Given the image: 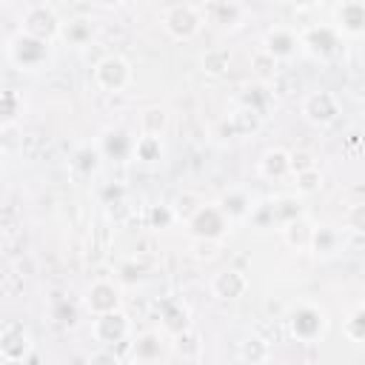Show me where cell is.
<instances>
[{"label":"cell","instance_id":"6da1fadb","mask_svg":"<svg viewBox=\"0 0 365 365\" xmlns=\"http://www.w3.org/2000/svg\"><path fill=\"white\" fill-rule=\"evenodd\" d=\"M6 60L11 68H17L23 74H34V71H43L51 66L54 46L40 37H31L26 31H14L11 37H6Z\"/></svg>","mask_w":365,"mask_h":365},{"label":"cell","instance_id":"7a4b0ae2","mask_svg":"<svg viewBox=\"0 0 365 365\" xmlns=\"http://www.w3.org/2000/svg\"><path fill=\"white\" fill-rule=\"evenodd\" d=\"M285 331L297 342H305V345L319 342L328 331V314H325L322 305L299 299L285 311Z\"/></svg>","mask_w":365,"mask_h":365},{"label":"cell","instance_id":"3957f363","mask_svg":"<svg viewBox=\"0 0 365 365\" xmlns=\"http://www.w3.org/2000/svg\"><path fill=\"white\" fill-rule=\"evenodd\" d=\"M302 51L319 63H336L345 57V37L331 23H311L299 31Z\"/></svg>","mask_w":365,"mask_h":365},{"label":"cell","instance_id":"277c9868","mask_svg":"<svg viewBox=\"0 0 365 365\" xmlns=\"http://www.w3.org/2000/svg\"><path fill=\"white\" fill-rule=\"evenodd\" d=\"M231 231V220L220 211L217 202H205L197 205L188 217H185V234L191 240H205V242H222Z\"/></svg>","mask_w":365,"mask_h":365},{"label":"cell","instance_id":"5b68a950","mask_svg":"<svg viewBox=\"0 0 365 365\" xmlns=\"http://www.w3.org/2000/svg\"><path fill=\"white\" fill-rule=\"evenodd\" d=\"M63 17L60 11L51 6V3H26L23 11H20V31L31 34V37H40L46 43H54L60 40V31H63Z\"/></svg>","mask_w":365,"mask_h":365},{"label":"cell","instance_id":"8992f818","mask_svg":"<svg viewBox=\"0 0 365 365\" xmlns=\"http://www.w3.org/2000/svg\"><path fill=\"white\" fill-rule=\"evenodd\" d=\"M160 26H163V31H165L171 40L185 43V40H194V37L202 31L205 20H202L200 6H194V3H171V6L163 9Z\"/></svg>","mask_w":365,"mask_h":365},{"label":"cell","instance_id":"52a82bcc","mask_svg":"<svg viewBox=\"0 0 365 365\" xmlns=\"http://www.w3.org/2000/svg\"><path fill=\"white\" fill-rule=\"evenodd\" d=\"M299 114H302V120H305L308 125H314V128H328V125H334V123L339 120L342 103H339V97H336L334 91L317 88V91H308V94L302 97Z\"/></svg>","mask_w":365,"mask_h":365},{"label":"cell","instance_id":"ba28073f","mask_svg":"<svg viewBox=\"0 0 365 365\" xmlns=\"http://www.w3.org/2000/svg\"><path fill=\"white\" fill-rule=\"evenodd\" d=\"M91 74H94V86H97L100 91H106V94H120V91H125V88L131 86V77H134L131 63H128L123 54H117V51L100 57V60L94 63V71H91Z\"/></svg>","mask_w":365,"mask_h":365},{"label":"cell","instance_id":"9c48e42d","mask_svg":"<svg viewBox=\"0 0 365 365\" xmlns=\"http://www.w3.org/2000/svg\"><path fill=\"white\" fill-rule=\"evenodd\" d=\"M31 348H34V336L23 319H6L0 325V359L3 362L17 365L29 359Z\"/></svg>","mask_w":365,"mask_h":365},{"label":"cell","instance_id":"30bf717a","mask_svg":"<svg viewBox=\"0 0 365 365\" xmlns=\"http://www.w3.org/2000/svg\"><path fill=\"white\" fill-rule=\"evenodd\" d=\"M97 148L103 154L106 163H114V165H125L134 160V143L137 137L123 128V125H106L100 134H97Z\"/></svg>","mask_w":365,"mask_h":365},{"label":"cell","instance_id":"8fae6325","mask_svg":"<svg viewBox=\"0 0 365 365\" xmlns=\"http://www.w3.org/2000/svg\"><path fill=\"white\" fill-rule=\"evenodd\" d=\"M83 308L91 314V317H103V314H111V311H120L123 308V294H120V285L114 279H106V277H97L86 285L83 291Z\"/></svg>","mask_w":365,"mask_h":365},{"label":"cell","instance_id":"7c38bea8","mask_svg":"<svg viewBox=\"0 0 365 365\" xmlns=\"http://www.w3.org/2000/svg\"><path fill=\"white\" fill-rule=\"evenodd\" d=\"M91 336L103 345V348H117V345H131V319L128 314L120 308V311H111V314H103V317H94L91 319Z\"/></svg>","mask_w":365,"mask_h":365},{"label":"cell","instance_id":"4fadbf2b","mask_svg":"<svg viewBox=\"0 0 365 365\" xmlns=\"http://www.w3.org/2000/svg\"><path fill=\"white\" fill-rule=\"evenodd\" d=\"M262 117L248 111V108H240L234 106L217 125H214V137L220 140H245V137H254L259 128H262Z\"/></svg>","mask_w":365,"mask_h":365},{"label":"cell","instance_id":"5bb4252c","mask_svg":"<svg viewBox=\"0 0 365 365\" xmlns=\"http://www.w3.org/2000/svg\"><path fill=\"white\" fill-rule=\"evenodd\" d=\"M259 48L271 57V60H294L299 51H302V43H299V31H294L291 26H271L262 40H259Z\"/></svg>","mask_w":365,"mask_h":365},{"label":"cell","instance_id":"9a60e30c","mask_svg":"<svg viewBox=\"0 0 365 365\" xmlns=\"http://www.w3.org/2000/svg\"><path fill=\"white\" fill-rule=\"evenodd\" d=\"M200 11H202L205 23H211L222 31H231L245 20L248 6L240 0H205V3H200Z\"/></svg>","mask_w":365,"mask_h":365},{"label":"cell","instance_id":"2e32d148","mask_svg":"<svg viewBox=\"0 0 365 365\" xmlns=\"http://www.w3.org/2000/svg\"><path fill=\"white\" fill-rule=\"evenodd\" d=\"M331 26L342 37H362L365 34V0H339L331 9Z\"/></svg>","mask_w":365,"mask_h":365},{"label":"cell","instance_id":"e0dca14e","mask_svg":"<svg viewBox=\"0 0 365 365\" xmlns=\"http://www.w3.org/2000/svg\"><path fill=\"white\" fill-rule=\"evenodd\" d=\"M234 106L248 108V111L259 114L262 120H268V117H271V111L277 108V100H274V91H271V86H268V83L254 80V83H245V86L237 91Z\"/></svg>","mask_w":365,"mask_h":365},{"label":"cell","instance_id":"ac0fdd59","mask_svg":"<svg viewBox=\"0 0 365 365\" xmlns=\"http://www.w3.org/2000/svg\"><path fill=\"white\" fill-rule=\"evenodd\" d=\"M251 291V279L245 271L240 268H222L211 277V294L222 302H234V299H242L245 294Z\"/></svg>","mask_w":365,"mask_h":365},{"label":"cell","instance_id":"d6986e66","mask_svg":"<svg viewBox=\"0 0 365 365\" xmlns=\"http://www.w3.org/2000/svg\"><path fill=\"white\" fill-rule=\"evenodd\" d=\"M163 354H165L163 331H143L128 345V356H131L134 365H154V362L163 359Z\"/></svg>","mask_w":365,"mask_h":365},{"label":"cell","instance_id":"ffe728a7","mask_svg":"<svg viewBox=\"0 0 365 365\" xmlns=\"http://www.w3.org/2000/svg\"><path fill=\"white\" fill-rule=\"evenodd\" d=\"M160 331L168 334L171 339L180 336V334H188L194 331V322H191V311L182 299H165L160 305Z\"/></svg>","mask_w":365,"mask_h":365},{"label":"cell","instance_id":"44dd1931","mask_svg":"<svg viewBox=\"0 0 365 365\" xmlns=\"http://www.w3.org/2000/svg\"><path fill=\"white\" fill-rule=\"evenodd\" d=\"M257 171H259V177L268 180V182H279V180H285V177H294L291 151H285V148H279V145L262 151L259 160H257Z\"/></svg>","mask_w":365,"mask_h":365},{"label":"cell","instance_id":"7402d4cb","mask_svg":"<svg viewBox=\"0 0 365 365\" xmlns=\"http://www.w3.org/2000/svg\"><path fill=\"white\" fill-rule=\"evenodd\" d=\"M97 40V23L86 14H77V17H68L63 23V31H60V43L68 46V48H86Z\"/></svg>","mask_w":365,"mask_h":365},{"label":"cell","instance_id":"603a6c76","mask_svg":"<svg viewBox=\"0 0 365 365\" xmlns=\"http://www.w3.org/2000/svg\"><path fill=\"white\" fill-rule=\"evenodd\" d=\"M254 202H257V200H254L245 188H228V191H222L220 200H217L220 211H222L231 222H245L248 214H251V208H254Z\"/></svg>","mask_w":365,"mask_h":365},{"label":"cell","instance_id":"cb8c5ba5","mask_svg":"<svg viewBox=\"0 0 365 365\" xmlns=\"http://www.w3.org/2000/svg\"><path fill=\"white\" fill-rule=\"evenodd\" d=\"M308 251H311L317 259H331V257H336V254L342 251V234H339V228H334V225H314Z\"/></svg>","mask_w":365,"mask_h":365},{"label":"cell","instance_id":"d4e9b609","mask_svg":"<svg viewBox=\"0 0 365 365\" xmlns=\"http://www.w3.org/2000/svg\"><path fill=\"white\" fill-rule=\"evenodd\" d=\"M71 171L77 174V177H83V180H88V177H94L100 168H103V154H100V148H97V143H83V145H77L74 148V154H71Z\"/></svg>","mask_w":365,"mask_h":365},{"label":"cell","instance_id":"484cf974","mask_svg":"<svg viewBox=\"0 0 365 365\" xmlns=\"http://www.w3.org/2000/svg\"><path fill=\"white\" fill-rule=\"evenodd\" d=\"M271 200H274V222H277L279 231L305 217V205H302L299 194H279V197H271Z\"/></svg>","mask_w":365,"mask_h":365},{"label":"cell","instance_id":"4316f807","mask_svg":"<svg viewBox=\"0 0 365 365\" xmlns=\"http://www.w3.org/2000/svg\"><path fill=\"white\" fill-rule=\"evenodd\" d=\"M237 356L245 365H262L271 359V342L262 334H248L242 336V342L237 345Z\"/></svg>","mask_w":365,"mask_h":365},{"label":"cell","instance_id":"83f0119b","mask_svg":"<svg viewBox=\"0 0 365 365\" xmlns=\"http://www.w3.org/2000/svg\"><path fill=\"white\" fill-rule=\"evenodd\" d=\"M26 114V97L17 88H3L0 91V125H17Z\"/></svg>","mask_w":365,"mask_h":365},{"label":"cell","instance_id":"f1b7e54d","mask_svg":"<svg viewBox=\"0 0 365 365\" xmlns=\"http://www.w3.org/2000/svg\"><path fill=\"white\" fill-rule=\"evenodd\" d=\"M137 123H140V134L148 137H163L168 131V111L163 106H145L137 111Z\"/></svg>","mask_w":365,"mask_h":365},{"label":"cell","instance_id":"f546056e","mask_svg":"<svg viewBox=\"0 0 365 365\" xmlns=\"http://www.w3.org/2000/svg\"><path fill=\"white\" fill-rule=\"evenodd\" d=\"M200 68H202V74H208V77H222V74H228V68H231V51H228L225 46H211V48H205L202 57H200Z\"/></svg>","mask_w":365,"mask_h":365},{"label":"cell","instance_id":"4dcf8cb0","mask_svg":"<svg viewBox=\"0 0 365 365\" xmlns=\"http://www.w3.org/2000/svg\"><path fill=\"white\" fill-rule=\"evenodd\" d=\"M177 220H180V214L171 202H151L145 208V225L151 231H168L177 225Z\"/></svg>","mask_w":365,"mask_h":365},{"label":"cell","instance_id":"1f68e13d","mask_svg":"<svg viewBox=\"0 0 365 365\" xmlns=\"http://www.w3.org/2000/svg\"><path fill=\"white\" fill-rule=\"evenodd\" d=\"M163 157H165L163 137H148V134H140V137H137V143H134V160H137V163H143V165H157Z\"/></svg>","mask_w":365,"mask_h":365},{"label":"cell","instance_id":"d6a6232c","mask_svg":"<svg viewBox=\"0 0 365 365\" xmlns=\"http://www.w3.org/2000/svg\"><path fill=\"white\" fill-rule=\"evenodd\" d=\"M311 234H314V225L308 222V217H302V220H297V222H291V225L282 228V240H285V245L294 248V251H308Z\"/></svg>","mask_w":365,"mask_h":365},{"label":"cell","instance_id":"836d02e7","mask_svg":"<svg viewBox=\"0 0 365 365\" xmlns=\"http://www.w3.org/2000/svg\"><path fill=\"white\" fill-rule=\"evenodd\" d=\"M245 222H248L251 228H257V231L277 228V222H274V200H271V197H268V200H257Z\"/></svg>","mask_w":365,"mask_h":365},{"label":"cell","instance_id":"e575fe53","mask_svg":"<svg viewBox=\"0 0 365 365\" xmlns=\"http://www.w3.org/2000/svg\"><path fill=\"white\" fill-rule=\"evenodd\" d=\"M294 188L299 197H311L322 188V171L319 168H308V171H297L294 174Z\"/></svg>","mask_w":365,"mask_h":365},{"label":"cell","instance_id":"d590c367","mask_svg":"<svg viewBox=\"0 0 365 365\" xmlns=\"http://www.w3.org/2000/svg\"><path fill=\"white\" fill-rule=\"evenodd\" d=\"M342 334H345L351 342H365V305H356V308L345 317Z\"/></svg>","mask_w":365,"mask_h":365},{"label":"cell","instance_id":"8d00e7d4","mask_svg":"<svg viewBox=\"0 0 365 365\" xmlns=\"http://www.w3.org/2000/svg\"><path fill=\"white\" fill-rule=\"evenodd\" d=\"M171 351H174L177 356H182V359H197V356H200V336H197L194 331L180 334V336L171 339Z\"/></svg>","mask_w":365,"mask_h":365},{"label":"cell","instance_id":"74e56055","mask_svg":"<svg viewBox=\"0 0 365 365\" xmlns=\"http://www.w3.org/2000/svg\"><path fill=\"white\" fill-rule=\"evenodd\" d=\"M51 319L60 325H77L80 322V308L68 299H54L51 302Z\"/></svg>","mask_w":365,"mask_h":365},{"label":"cell","instance_id":"f35d334b","mask_svg":"<svg viewBox=\"0 0 365 365\" xmlns=\"http://www.w3.org/2000/svg\"><path fill=\"white\" fill-rule=\"evenodd\" d=\"M345 228L351 234H359L365 237V200H356L345 208Z\"/></svg>","mask_w":365,"mask_h":365},{"label":"cell","instance_id":"ab89813d","mask_svg":"<svg viewBox=\"0 0 365 365\" xmlns=\"http://www.w3.org/2000/svg\"><path fill=\"white\" fill-rule=\"evenodd\" d=\"M86 365H123V359H120L117 351H111V348H100V351L88 354Z\"/></svg>","mask_w":365,"mask_h":365},{"label":"cell","instance_id":"60d3db41","mask_svg":"<svg viewBox=\"0 0 365 365\" xmlns=\"http://www.w3.org/2000/svg\"><path fill=\"white\" fill-rule=\"evenodd\" d=\"M254 66H257V71H259V77H257L259 83H268V74H271V71H277V60H271L262 48L254 54Z\"/></svg>","mask_w":365,"mask_h":365},{"label":"cell","instance_id":"b9f144b4","mask_svg":"<svg viewBox=\"0 0 365 365\" xmlns=\"http://www.w3.org/2000/svg\"><path fill=\"white\" fill-rule=\"evenodd\" d=\"M143 274H145V268H143L137 259H128V262L120 265V279H123V282H131V285H134V282L143 279Z\"/></svg>","mask_w":365,"mask_h":365},{"label":"cell","instance_id":"7bdbcfd3","mask_svg":"<svg viewBox=\"0 0 365 365\" xmlns=\"http://www.w3.org/2000/svg\"><path fill=\"white\" fill-rule=\"evenodd\" d=\"M217 245H220V242L194 240V245H191V254H194V259H214V257H217Z\"/></svg>","mask_w":365,"mask_h":365},{"label":"cell","instance_id":"ee69618b","mask_svg":"<svg viewBox=\"0 0 365 365\" xmlns=\"http://www.w3.org/2000/svg\"><path fill=\"white\" fill-rule=\"evenodd\" d=\"M291 165H294V174H297V171H308V168H317L314 157H311V154H305V151H294V154H291Z\"/></svg>","mask_w":365,"mask_h":365},{"label":"cell","instance_id":"f6af8a7d","mask_svg":"<svg viewBox=\"0 0 365 365\" xmlns=\"http://www.w3.org/2000/svg\"><path fill=\"white\" fill-rule=\"evenodd\" d=\"M0 140H3V151L9 154L17 145V125H0Z\"/></svg>","mask_w":365,"mask_h":365},{"label":"cell","instance_id":"bcb514c9","mask_svg":"<svg viewBox=\"0 0 365 365\" xmlns=\"http://www.w3.org/2000/svg\"><path fill=\"white\" fill-rule=\"evenodd\" d=\"M200 365H208V362H200Z\"/></svg>","mask_w":365,"mask_h":365}]
</instances>
